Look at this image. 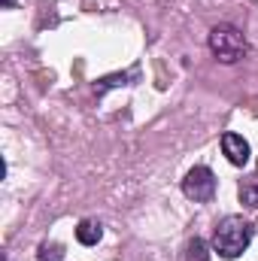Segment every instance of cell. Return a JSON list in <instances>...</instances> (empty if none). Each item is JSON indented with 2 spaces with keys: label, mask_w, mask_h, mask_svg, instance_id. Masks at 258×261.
<instances>
[{
  "label": "cell",
  "mask_w": 258,
  "mask_h": 261,
  "mask_svg": "<svg viewBox=\"0 0 258 261\" xmlns=\"http://www.w3.org/2000/svg\"><path fill=\"white\" fill-rule=\"evenodd\" d=\"M100 237H104V225H100L97 219H82V222L76 225V240H79L82 246H94Z\"/></svg>",
  "instance_id": "5b68a950"
},
{
  "label": "cell",
  "mask_w": 258,
  "mask_h": 261,
  "mask_svg": "<svg viewBox=\"0 0 258 261\" xmlns=\"http://www.w3.org/2000/svg\"><path fill=\"white\" fill-rule=\"evenodd\" d=\"M237 195H240V203L243 206H258V176H249V179H243L240 182V189H237Z\"/></svg>",
  "instance_id": "8992f818"
},
{
  "label": "cell",
  "mask_w": 258,
  "mask_h": 261,
  "mask_svg": "<svg viewBox=\"0 0 258 261\" xmlns=\"http://www.w3.org/2000/svg\"><path fill=\"white\" fill-rule=\"evenodd\" d=\"M210 52L222 61V64H237L243 55H246V37L231 28V24H219L210 31Z\"/></svg>",
  "instance_id": "7a4b0ae2"
},
{
  "label": "cell",
  "mask_w": 258,
  "mask_h": 261,
  "mask_svg": "<svg viewBox=\"0 0 258 261\" xmlns=\"http://www.w3.org/2000/svg\"><path fill=\"white\" fill-rule=\"evenodd\" d=\"M252 243V225L240 216H228L219 222L216 234H213V249L222 258H237L246 252V246Z\"/></svg>",
  "instance_id": "6da1fadb"
},
{
  "label": "cell",
  "mask_w": 258,
  "mask_h": 261,
  "mask_svg": "<svg viewBox=\"0 0 258 261\" xmlns=\"http://www.w3.org/2000/svg\"><path fill=\"white\" fill-rule=\"evenodd\" d=\"M183 192L194 203L213 200V195H216V176H213V170L210 167H192L189 176L183 179Z\"/></svg>",
  "instance_id": "3957f363"
},
{
  "label": "cell",
  "mask_w": 258,
  "mask_h": 261,
  "mask_svg": "<svg viewBox=\"0 0 258 261\" xmlns=\"http://www.w3.org/2000/svg\"><path fill=\"white\" fill-rule=\"evenodd\" d=\"M61 258H64V249L58 243H43L40 246V258L37 261H61Z\"/></svg>",
  "instance_id": "ba28073f"
},
{
  "label": "cell",
  "mask_w": 258,
  "mask_h": 261,
  "mask_svg": "<svg viewBox=\"0 0 258 261\" xmlns=\"http://www.w3.org/2000/svg\"><path fill=\"white\" fill-rule=\"evenodd\" d=\"M222 152H225V158H228L231 164H237V167H243V164L249 161V143H246L240 134H225V137H222Z\"/></svg>",
  "instance_id": "277c9868"
},
{
  "label": "cell",
  "mask_w": 258,
  "mask_h": 261,
  "mask_svg": "<svg viewBox=\"0 0 258 261\" xmlns=\"http://www.w3.org/2000/svg\"><path fill=\"white\" fill-rule=\"evenodd\" d=\"M12 3H15V0H6V6H12Z\"/></svg>",
  "instance_id": "9c48e42d"
},
{
  "label": "cell",
  "mask_w": 258,
  "mask_h": 261,
  "mask_svg": "<svg viewBox=\"0 0 258 261\" xmlns=\"http://www.w3.org/2000/svg\"><path fill=\"white\" fill-rule=\"evenodd\" d=\"M186 261H210V249H207V243L194 237L192 243H189V249H186Z\"/></svg>",
  "instance_id": "52a82bcc"
}]
</instances>
